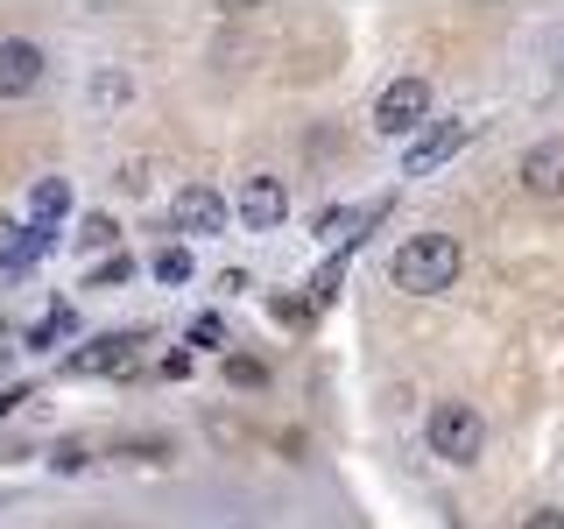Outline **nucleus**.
<instances>
[{
    "instance_id": "obj_8",
    "label": "nucleus",
    "mask_w": 564,
    "mask_h": 529,
    "mask_svg": "<svg viewBox=\"0 0 564 529\" xmlns=\"http://www.w3.org/2000/svg\"><path fill=\"white\" fill-rule=\"evenodd\" d=\"M516 176H522V191H529V198H564V134L529 141V149H522V163H516Z\"/></svg>"
},
{
    "instance_id": "obj_20",
    "label": "nucleus",
    "mask_w": 564,
    "mask_h": 529,
    "mask_svg": "<svg viewBox=\"0 0 564 529\" xmlns=\"http://www.w3.org/2000/svg\"><path fill=\"white\" fill-rule=\"evenodd\" d=\"M226 375H234L240 388H261V381H269V375H261V360H226Z\"/></svg>"
},
{
    "instance_id": "obj_10",
    "label": "nucleus",
    "mask_w": 564,
    "mask_h": 529,
    "mask_svg": "<svg viewBox=\"0 0 564 529\" xmlns=\"http://www.w3.org/2000/svg\"><path fill=\"white\" fill-rule=\"evenodd\" d=\"M43 255H50V234H43V226H8V234H0V282L29 276Z\"/></svg>"
},
{
    "instance_id": "obj_3",
    "label": "nucleus",
    "mask_w": 564,
    "mask_h": 529,
    "mask_svg": "<svg viewBox=\"0 0 564 529\" xmlns=\"http://www.w3.org/2000/svg\"><path fill=\"white\" fill-rule=\"evenodd\" d=\"M423 128H431V78L402 71V78H388L381 99H375V134L410 141V134H423Z\"/></svg>"
},
{
    "instance_id": "obj_9",
    "label": "nucleus",
    "mask_w": 564,
    "mask_h": 529,
    "mask_svg": "<svg viewBox=\"0 0 564 529\" xmlns=\"http://www.w3.org/2000/svg\"><path fill=\"white\" fill-rule=\"evenodd\" d=\"M234 212L254 226V234H275V226L290 219V191H282V176H247L240 198H234Z\"/></svg>"
},
{
    "instance_id": "obj_2",
    "label": "nucleus",
    "mask_w": 564,
    "mask_h": 529,
    "mask_svg": "<svg viewBox=\"0 0 564 529\" xmlns=\"http://www.w3.org/2000/svg\"><path fill=\"white\" fill-rule=\"evenodd\" d=\"M423 438H431V452L445 458V466H473L480 458V445H487V423H480V410L473 402H431V417H423Z\"/></svg>"
},
{
    "instance_id": "obj_1",
    "label": "nucleus",
    "mask_w": 564,
    "mask_h": 529,
    "mask_svg": "<svg viewBox=\"0 0 564 529\" xmlns=\"http://www.w3.org/2000/svg\"><path fill=\"white\" fill-rule=\"evenodd\" d=\"M458 276H466L458 234H410L395 255H388V282H395L402 296H445Z\"/></svg>"
},
{
    "instance_id": "obj_17",
    "label": "nucleus",
    "mask_w": 564,
    "mask_h": 529,
    "mask_svg": "<svg viewBox=\"0 0 564 529\" xmlns=\"http://www.w3.org/2000/svg\"><path fill=\"white\" fill-rule=\"evenodd\" d=\"M50 466H57V473H85V466H93V445H85V438H64V445L50 452Z\"/></svg>"
},
{
    "instance_id": "obj_21",
    "label": "nucleus",
    "mask_w": 564,
    "mask_h": 529,
    "mask_svg": "<svg viewBox=\"0 0 564 529\" xmlns=\"http://www.w3.org/2000/svg\"><path fill=\"white\" fill-rule=\"evenodd\" d=\"M522 529H564V508H529Z\"/></svg>"
},
{
    "instance_id": "obj_15",
    "label": "nucleus",
    "mask_w": 564,
    "mask_h": 529,
    "mask_svg": "<svg viewBox=\"0 0 564 529\" xmlns=\"http://www.w3.org/2000/svg\"><path fill=\"white\" fill-rule=\"evenodd\" d=\"M149 269H155V282H191V247H163Z\"/></svg>"
},
{
    "instance_id": "obj_18",
    "label": "nucleus",
    "mask_w": 564,
    "mask_h": 529,
    "mask_svg": "<svg viewBox=\"0 0 564 529\" xmlns=\"http://www.w3.org/2000/svg\"><path fill=\"white\" fill-rule=\"evenodd\" d=\"M120 240V226L106 219V212H93V219H85V234H78V247H113Z\"/></svg>"
},
{
    "instance_id": "obj_11",
    "label": "nucleus",
    "mask_w": 564,
    "mask_h": 529,
    "mask_svg": "<svg viewBox=\"0 0 564 529\" xmlns=\"http://www.w3.org/2000/svg\"><path fill=\"white\" fill-rule=\"evenodd\" d=\"M64 212H70V184H64V176H35V191H29V226L57 234Z\"/></svg>"
},
{
    "instance_id": "obj_19",
    "label": "nucleus",
    "mask_w": 564,
    "mask_h": 529,
    "mask_svg": "<svg viewBox=\"0 0 564 529\" xmlns=\"http://www.w3.org/2000/svg\"><path fill=\"white\" fill-rule=\"evenodd\" d=\"M128 269H134V261L113 255V261H99V269H93V282H99V290H106V282H128Z\"/></svg>"
},
{
    "instance_id": "obj_12",
    "label": "nucleus",
    "mask_w": 564,
    "mask_h": 529,
    "mask_svg": "<svg viewBox=\"0 0 564 529\" xmlns=\"http://www.w3.org/2000/svg\"><path fill=\"white\" fill-rule=\"evenodd\" d=\"M70 332H78V311L57 304V311L43 317V325H29V346H57V339H70Z\"/></svg>"
},
{
    "instance_id": "obj_6",
    "label": "nucleus",
    "mask_w": 564,
    "mask_h": 529,
    "mask_svg": "<svg viewBox=\"0 0 564 529\" xmlns=\"http://www.w3.org/2000/svg\"><path fill=\"white\" fill-rule=\"evenodd\" d=\"M43 78H50L43 43H29V35H0V99H29Z\"/></svg>"
},
{
    "instance_id": "obj_7",
    "label": "nucleus",
    "mask_w": 564,
    "mask_h": 529,
    "mask_svg": "<svg viewBox=\"0 0 564 529\" xmlns=\"http://www.w3.org/2000/svg\"><path fill=\"white\" fill-rule=\"evenodd\" d=\"M141 346H149V339H141V332H106V339H93V346H78V353H70V360H64V375H128V367L141 360Z\"/></svg>"
},
{
    "instance_id": "obj_16",
    "label": "nucleus",
    "mask_w": 564,
    "mask_h": 529,
    "mask_svg": "<svg viewBox=\"0 0 564 529\" xmlns=\"http://www.w3.org/2000/svg\"><path fill=\"white\" fill-rule=\"evenodd\" d=\"M128 93H134V85H128V71H99V78H93V106H120Z\"/></svg>"
},
{
    "instance_id": "obj_13",
    "label": "nucleus",
    "mask_w": 564,
    "mask_h": 529,
    "mask_svg": "<svg viewBox=\"0 0 564 529\" xmlns=\"http://www.w3.org/2000/svg\"><path fill=\"white\" fill-rule=\"evenodd\" d=\"M346 255H352V247H339V255H332L325 269L311 276V304H332V296H339V282H346Z\"/></svg>"
},
{
    "instance_id": "obj_14",
    "label": "nucleus",
    "mask_w": 564,
    "mask_h": 529,
    "mask_svg": "<svg viewBox=\"0 0 564 529\" xmlns=\"http://www.w3.org/2000/svg\"><path fill=\"white\" fill-rule=\"evenodd\" d=\"M184 339L198 346V353H219V346H226V317H219V311H198V317H191V332H184Z\"/></svg>"
},
{
    "instance_id": "obj_5",
    "label": "nucleus",
    "mask_w": 564,
    "mask_h": 529,
    "mask_svg": "<svg viewBox=\"0 0 564 529\" xmlns=\"http://www.w3.org/2000/svg\"><path fill=\"white\" fill-rule=\"evenodd\" d=\"M170 226L184 240H212V234H226V191H212V184H184L170 198Z\"/></svg>"
},
{
    "instance_id": "obj_4",
    "label": "nucleus",
    "mask_w": 564,
    "mask_h": 529,
    "mask_svg": "<svg viewBox=\"0 0 564 529\" xmlns=\"http://www.w3.org/2000/svg\"><path fill=\"white\" fill-rule=\"evenodd\" d=\"M480 134V120H431L423 134H410V149H402V176H431L445 170L452 155H466V141Z\"/></svg>"
}]
</instances>
